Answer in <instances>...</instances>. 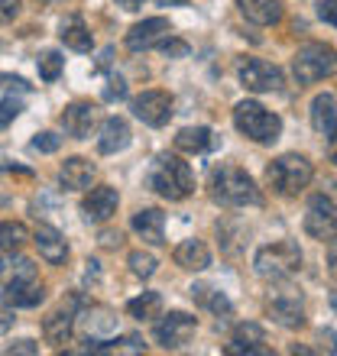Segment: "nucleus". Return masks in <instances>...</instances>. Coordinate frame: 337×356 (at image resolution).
I'll use <instances>...</instances> for the list:
<instances>
[{"instance_id":"1","label":"nucleus","mask_w":337,"mask_h":356,"mask_svg":"<svg viewBox=\"0 0 337 356\" xmlns=\"http://www.w3.org/2000/svg\"><path fill=\"white\" fill-rule=\"evenodd\" d=\"M211 195L227 207H256L262 204V195L253 175H246L240 165H221L211 172Z\"/></svg>"},{"instance_id":"2","label":"nucleus","mask_w":337,"mask_h":356,"mask_svg":"<svg viewBox=\"0 0 337 356\" xmlns=\"http://www.w3.org/2000/svg\"><path fill=\"white\" fill-rule=\"evenodd\" d=\"M253 269L266 282H285L301 269V250L295 240H276L256 250L253 256Z\"/></svg>"},{"instance_id":"3","label":"nucleus","mask_w":337,"mask_h":356,"mask_svg":"<svg viewBox=\"0 0 337 356\" xmlns=\"http://www.w3.org/2000/svg\"><path fill=\"white\" fill-rule=\"evenodd\" d=\"M150 185H152V191L162 195L166 201H185V197L195 191V175H191L185 159L166 152V156H159V159L152 162Z\"/></svg>"},{"instance_id":"4","label":"nucleus","mask_w":337,"mask_h":356,"mask_svg":"<svg viewBox=\"0 0 337 356\" xmlns=\"http://www.w3.org/2000/svg\"><path fill=\"white\" fill-rule=\"evenodd\" d=\"M234 127L244 133L246 140L260 143V146H272L282 136V117L266 111L260 101H240L234 107Z\"/></svg>"},{"instance_id":"5","label":"nucleus","mask_w":337,"mask_h":356,"mask_svg":"<svg viewBox=\"0 0 337 356\" xmlns=\"http://www.w3.org/2000/svg\"><path fill=\"white\" fill-rule=\"evenodd\" d=\"M292 75L299 85H318L337 75V49L328 42H305L292 58Z\"/></svg>"},{"instance_id":"6","label":"nucleus","mask_w":337,"mask_h":356,"mask_svg":"<svg viewBox=\"0 0 337 356\" xmlns=\"http://www.w3.org/2000/svg\"><path fill=\"white\" fill-rule=\"evenodd\" d=\"M311 175H315L311 162L305 159V156H299V152H285V156H279V159H276L269 169H266V178H269V185L276 188L282 197L301 195V191L308 188Z\"/></svg>"},{"instance_id":"7","label":"nucleus","mask_w":337,"mask_h":356,"mask_svg":"<svg viewBox=\"0 0 337 356\" xmlns=\"http://www.w3.org/2000/svg\"><path fill=\"white\" fill-rule=\"evenodd\" d=\"M301 224H305V234L311 240L331 243V240H337V204L328 195H311Z\"/></svg>"},{"instance_id":"8","label":"nucleus","mask_w":337,"mask_h":356,"mask_svg":"<svg viewBox=\"0 0 337 356\" xmlns=\"http://www.w3.org/2000/svg\"><path fill=\"white\" fill-rule=\"evenodd\" d=\"M195 327H198L195 314H188V311H168L166 318L152 327V337H156V343H159L162 350H178L191 340Z\"/></svg>"},{"instance_id":"9","label":"nucleus","mask_w":337,"mask_h":356,"mask_svg":"<svg viewBox=\"0 0 337 356\" xmlns=\"http://www.w3.org/2000/svg\"><path fill=\"white\" fill-rule=\"evenodd\" d=\"M240 85L253 94H269L285 85V75L279 65H272L266 58H246L240 62Z\"/></svg>"},{"instance_id":"10","label":"nucleus","mask_w":337,"mask_h":356,"mask_svg":"<svg viewBox=\"0 0 337 356\" xmlns=\"http://www.w3.org/2000/svg\"><path fill=\"white\" fill-rule=\"evenodd\" d=\"M172 107H175V101H172V94L168 91H159V88H150V91H143L133 97L130 111L136 120H143L146 127H166L168 117H172Z\"/></svg>"},{"instance_id":"11","label":"nucleus","mask_w":337,"mask_h":356,"mask_svg":"<svg viewBox=\"0 0 337 356\" xmlns=\"http://www.w3.org/2000/svg\"><path fill=\"white\" fill-rule=\"evenodd\" d=\"M117 204H120L117 188L97 185V188H91V195L81 201V214L88 224H104V220H111V217L117 214Z\"/></svg>"},{"instance_id":"12","label":"nucleus","mask_w":337,"mask_h":356,"mask_svg":"<svg viewBox=\"0 0 337 356\" xmlns=\"http://www.w3.org/2000/svg\"><path fill=\"white\" fill-rule=\"evenodd\" d=\"M168 33H172V26H168L166 17H150V19H143V23H136V26H130V33H127V49H130V52L152 49V46H159Z\"/></svg>"},{"instance_id":"13","label":"nucleus","mask_w":337,"mask_h":356,"mask_svg":"<svg viewBox=\"0 0 337 356\" xmlns=\"http://www.w3.org/2000/svg\"><path fill=\"white\" fill-rule=\"evenodd\" d=\"M33 243H36L39 256H42L46 263H52V266L65 263V256H68V243H65V236L58 234L56 227L39 224L36 230H33Z\"/></svg>"},{"instance_id":"14","label":"nucleus","mask_w":337,"mask_h":356,"mask_svg":"<svg viewBox=\"0 0 337 356\" xmlns=\"http://www.w3.org/2000/svg\"><path fill=\"white\" fill-rule=\"evenodd\" d=\"M133 133H130V123L123 120V117H107L101 123V136H97V149L104 156H113V152H123L130 146Z\"/></svg>"},{"instance_id":"15","label":"nucleus","mask_w":337,"mask_h":356,"mask_svg":"<svg viewBox=\"0 0 337 356\" xmlns=\"http://www.w3.org/2000/svg\"><path fill=\"white\" fill-rule=\"evenodd\" d=\"M130 227L150 246L166 243V214H162L159 207H143V211H136V214H133V220H130Z\"/></svg>"},{"instance_id":"16","label":"nucleus","mask_w":337,"mask_h":356,"mask_svg":"<svg viewBox=\"0 0 337 356\" xmlns=\"http://www.w3.org/2000/svg\"><path fill=\"white\" fill-rule=\"evenodd\" d=\"M58 181H62L65 191H84V188H91L94 162L81 159V156H72V159L62 162V169H58Z\"/></svg>"},{"instance_id":"17","label":"nucleus","mask_w":337,"mask_h":356,"mask_svg":"<svg viewBox=\"0 0 337 356\" xmlns=\"http://www.w3.org/2000/svg\"><path fill=\"white\" fill-rule=\"evenodd\" d=\"M94 111H97V107H94V104H84V101L68 104L65 111H62V127H65V133L72 140H84V136L91 133Z\"/></svg>"},{"instance_id":"18","label":"nucleus","mask_w":337,"mask_h":356,"mask_svg":"<svg viewBox=\"0 0 337 356\" xmlns=\"http://www.w3.org/2000/svg\"><path fill=\"white\" fill-rule=\"evenodd\" d=\"M172 259H175V266H182V269L188 272H205L207 266H211V250H207L205 240H182V243L175 246V253H172Z\"/></svg>"},{"instance_id":"19","label":"nucleus","mask_w":337,"mask_h":356,"mask_svg":"<svg viewBox=\"0 0 337 356\" xmlns=\"http://www.w3.org/2000/svg\"><path fill=\"white\" fill-rule=\"evenodd\" d=\"M266 311H269V318L276 321V324H282V327H289V330L305 327V308H301V301L295 298V295H279V298H272Z\"/></svg>"},{"instance_id":"20","label":"nucleus","mask_w":337,"mask_h":356,"mask_svg":"<svg viewBox=\"0 0 337 356\" xmlns=\"http://www.w3.org/2000/svg\"><path fill=\"white\" fill-rule=\"evenodd\" d=\"M72 327H75V311H72V305H62L58 311H52L46 321H42V337L52 343V347H62V343H68L72 340Z\"/></svg>"},{"instance_id":"21","label":"nucleus","mask_w":337,"mask_h":356,"mask_svg":"<svg viewBox=\"0 0 337 356\" xmlns=\"http://www.w3.org/2000/svg\"><path fill=\"white\" fill-rule=\"evenodd\" d=\"M33 279H39L33 259H26V256H13V253H7L3 259H0V282H3V289H10V285H23V282H33Z\"/></svg>"},{"instance_id":"22","label":"nucleus","mask_w":337,"mask_h":356,"mask_svg":"<svg viewBox=\"0 0 337 356\" xmlns=\"http://www.w3.org/2000/svg\"><path fill=\"white\" fill-rule=\"evenodd\" d=\"M237 10L244 13L256 26H272L282 19V3L279 0H237Z\"/></svg>"},{"instance_id":"23","label":"nucleus","mask_w":337,"mask_h":356,"mask_svg":"<svg viewBox=\"0 0 337 356\" xmlns=\"http://www.w3.org/2000/svg\"><path fill=\"white\" fill-rule=\"evenodd\" d=\"M3 298H7L10 308H36L39 301L46 298V289H42L39 279H33V282H23V285H10L3 291Z\"/></svg>"},{"instance_id":"24","label":"nucleus","mask_w":337,"mask_h":356,"mask_svg":"<svg viewBox=\"0 0 337 356\" xmlns=\"http://www.w3.org/2000/svg\"><path fill=\"white\" fill-rule=\"evenodd\" d=\"M211 130L207 127H185V130L175 133V149L178 152H188V156H198V152H207L211 149Z\"/></svg>"},{"instance_id":"25","label":"nucleus","mask_w":337,"mask_h":356,"mask_svg":"<svg viewBox=\"0 0 337 356\" xmlns=\"http://www.w3.org/2000/svg\"><path fill=\"white\" fill-rule=\"evenodd\" d=\"M337 120V94L324 91L311 101V127L318 133H328V127Z\"/></svg>"},{"instance_id":"26","label":"nucleus","mask_w":337,"mask_h":356,"mask_svg":"<svg viewBox=\"0 0 337 356\" xmlns=\"http://www.w3.org/2000/svg\"><path fill=\"white\" fill-rule=\"evenodd\" d=\"M127 314L136 321H152L162 314V295L159 291H143L140 298L127 301Z\"/></svg>"},{"instance_id":"27","label":"nucleus","mask_w":337,"mask_h":356,"mask_svg":"<svg viewBox=\"0 0 337 356\" xmlns=\"http://www.w3.org/2000/svg\"><path fill=\"white\" fill-rule=\"evenodd\" d=\"M62 42H65L68 49H75V52H88V49L94 46V39H91V33H88V26H84L78 17H72V19H65L62 23Z\"/></svg>"},{"instance_id":"28","label":"nucleus","mask_w":337,"mask_h":356,"mask_svg":"<svg viewBox=\"0 0 337 356\" xmlns=\"http://www.w3.org/2000/svg\"><path fill=\"white\" fill-rule=\"evenodd\" d=\"M191 298H195L198 305H205L207 311H214V314H230V311H234L230 298H227L224 291H214L211 285H191Z\"/></svg>"},{"instance_id":"29","label":"nucleus","mask_w":337,"mask_h":356,"mask_svg":"<svg viewBox=\"0 0 337 356\" xmlns=\"http://www.w3.org/2000/svg\"><path fill=\"white\" fill-rule=\"evenodd\" d=\"M146 343L140 337H123V340H94L88 343V353H143Z\"/></svg>"},{"instance_id":"30","label":"nucleus","mask_w":337,"mask_h":356,"mask_svg":"<svg viewBox=\"0 0 337 356\" xmlns=\"http://www.w3.org/2000/svg\"><path fill=\"white\" fill-rule=\"evenodd\" d=\"M26 240H29V230L19 220H3L0 224V250L3 253H17Z\"/></svg>"},{"instance_id":"31","label":"nucleus","mask_w":337,"mask_h":356,"mask_svg":"<svg viewBox=\"0 0 337 356\" xmlns=\"http://www.w3.org/2000/svg\"><path fill=\"white\" fill-rule=\"evenodd\" d=\"M62 65H65L62 52L49 49V52H42V56H39V78H42V81H56V78L62 75Z\"/></svg>"},{"instance_id":"32","label":"nucleus","mask_w":337,"mask_h":356,"mask_svg":"<svg viewBox=\"0 0 337 356\" xmlns=\"http://www.w3.org/2000/svg\"><path fill=\"white\" fill-rule=\"evenodd\" d=\"M127 263H130V272H133V275H140V279H150L152 272H156V266H159V259H156V256H152V253H143V250H133V253H130V259H127Z\"/></svg>"},{"instance_id":"33","label":"nucleus","mask_w":337,"mask_h":356,"mask_svg":"<svg viewBox=\"0 0 337 356\" xmlns=\"http://www.w3.org/2000/svg\"><path fill=\"white\" fill-rule=\"evenodd\" d=\"M234 340L237 343H266V330L260 324H253V321H244V324L234 327Z\"/></svg>"},{"instance_id":"34","label":"nucleus","mask_w":337,"mask_h":356,"mask_svg":"<svg viewBox=\"0 0 337 356\" xmlns=\"http://www.w3.org/2000/svg\"><path fill=\"white\" fill-rule=\"evenodd\" d=\"M36 152H58V146H62V136H56L52 130H46V133H36L33 136V143H29Z\"/></svg>"},{"instance_id":"35","label":"nucleus","mask_w":337,"mask_h":356,"mask_svg":"<svg viewBox=\"0 0 337 356\" xmlns=\"http://www.w3.org/2000/svg\"><path fill=\"white\" fill-rule=\"evenodd\" d=\"M227 356H266L269 350L262 347V343H237V340H230L224 347Z\"/></svg>"},{"instance_id":"36","label":"nucleus","mask_w":337,"mask_h":356,"mask_svg":"<svg viewBox=\"0 0 337 356\" xmlns=\"http://www.w3.org/2000/svg\"><path fill=\"white\" fill-rule=\"evenodd\" d=\"M19 111H23V101H17V97H3V101H0V127H7L10 120H17Z\"/></svg>"},{"instance_id":"37","label":"nucleus","mask_w":337,"mask_h":356,"mask_svg":"<svg viewBox=\"0 0 337 356\" xmlns=\"http://www.w3.org/2000/svg\"><path fill=\"white\" fill-rule=\"evenodd\" d=\"M159 52L162 56H168V58H182V56H188V42H182V39H162L159 42Z\"/></svg>"},{"instance_id":"38","label":"nucleus","mask_w":337,"mask_h":356,"mask_svg":"<svg viewBox=\"0 0 337 356\" xmlns=\"http://www.w3.org/2000/svg\"><path fill=\"white\" fill-rule=\"evenodd\" d=\"M19 0H0V26H7V23H13V19L19 17Z\"/></svg>"},{"instance_id":"39","label":"nucleus","mask_w":337,"mask_h":356,"mask_svg":"<svg viewBox=\"0 0 337 356\" xmlns=\"http://www.w3.org/2000/svg\"><path fill=\"white\" fill-rule=\"evenodd\" d=\"M7 353H26V356H33V353H39V343L36 340H13L7 347Z\"/></svg>"},{"instance_id":"40","label":"nucleus","mask_w":337,"mask_h":356,"mask_svg":"<svg viewBox=\"0 0 337 356\" xmlns=\"http://www.w3.org/2000/svg\"><path fill=\"white\" fill-rule=\"evenodd\" d=\"M318 17L324 19V23H334L337 26V0H324L318 7Z\"/></svg>"},{"instance_id":"41","label":"nucleus","mask_w":337,"mask_h":356,"mask_svg":"<svg viewBox=\"0 0 337 356\" xmlns=\"http://www.w3.org/2000/svg\"><path fill=\"white\" fill-rule=\"evenodd\" d=\"M104 97H107V101H113V97H117V101L127 97V85H123V78H111V88L104 91Z\"/></svg>"},{"instance_id":"42","label":"nucleus","mask_w":337,"mask_h":356,"mask_svg":"<svg viewBox=\"0 0 337 356\" xmlns=\"http://www.w3.org/2000/svg\"><path fill=\"white\" fill-rule=\"evenodd\" d=\"M0 88H17V91H29V85L23 78H10V75H0Z\"/></svg>"},{"instance_id":"43","label":"nucleus","mask_w":337,"mask_h":356,"mask_svg":"<svg viewBox=\"0 0 337 356\" xmlns=\"http://www.w3.org/2000/svg\"><path fill=\"white\" fill-rule=\"evenodd\" d=\"M328 272H331V279L337 282V243L331 240V250H328Z\"/></svg>"},{"instance_id":"44","label":"nucleus","mask_w":337,"mask_h":356,"mask_svg":"<svg viewBox=\"0 0 337 356\" xmlns=\"http://www.w3.org/2000/svg\"><path fill=\"white\" fill-rule=\"evenodd\" d=\"M10 324H13V318H10V311H0V330L10 327Z\"/></svg>"},{"instance_id":"45","label":"nucleus","mask_w":337,"mask_h":356,"mask_svg":"<svg viewBox=\"0 0 337 356\" xmlns=\"http://www.w3.org/2000/svg\"><path fill=\"white\" fill-rule=\"evenodd\" d=\"M117 3H120L123 10H136V7H140V3H143V0H117Z\"/></svg>"},{"instance_id":"46","label":"nucleus","mask_w":337,"mask_h":356,"mask_svg":"<svg viewBox=\"0 0 337 356\" xmlns=\"http://www.w3.org/2000/svg\"><path fill=\"white\" fill-rule=\"evenodd\" d=\"M328 140H337V120L328 127Z\"/></svg>"},{"instance_id":"47","label":"nucleus","mask_w":337,"mask_h":356,"mask_svg":"<svg viewBox=\"0 0 337 356\" xmlns=\"http://www.w3.org/2000/svg\"><path fill=\"white\" fill-rule=\"evenodd\" d=\"M159 3H185V0H159Z\"/></svg>"},{"instance_id":"48","label":"nucleus","mask_w":337,"mask_h":356,"mask_svg":"<svg viewBox=\"0 0 337 356\" xmlns=\"http://www.w3.org/2000/svg\"><path fill=\"white\" fill-rule=\"evenodd\" d=\"M331 305H334V308H337V291H334V295H331Z\"/></svg>"},{"instance_id":"49","label":"nucleus","mask_w":337,"mask_h":356,"mask_svg":"<svg viewBox=\"0 0 337 356\" xmlns=\"http://www.w3.org/2000/svg\"><path fill=\"white\" fill-rule=\"evenodd\" d=\"M331 162H334V165H337V152H334V156H331Z\"/></svg>"},{"instance_id":"50","label":"nucleus","mask_w":337,"mask_h":356,"mask_svg":"<svg viewBox=\"0 0 337 356\" xmlns=\"http://www.w3.org/2000/svg\"><path fill=\"white\" fill-rule=\"evenodd\" d=\"M42 3H52V0H42Z\"/></svg>"}]
</instances>
